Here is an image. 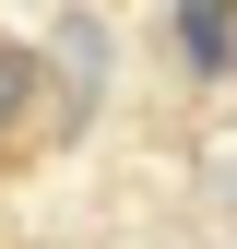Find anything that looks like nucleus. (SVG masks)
I'll return each instance as SVG.
<instances>
[{
  "label": "nucleus",
  "mask_w": 237,
  "mask_h": 249,
  "mask_svg": "<svg viewBox=\"0 0 237 249\" xmlns=\"http://www.w3.org/2000/svg\"><path fill=\"white\" fill-rule=\"evenodd\" d=\"M178 59L190 71H225L237 59V0H178Z\"/></svg>",
  "instance_id": "f257e3e1"
},
{
  "label": "nucleus",
  "mask_w": 237,
  "mask_h": 249,
  "mask_svg": "<svg viewBox=\"0 0 237 249\" xmlns=\"http://www.w3.org/2000/svg\"><path fill=\"white\" fill-rule=\"evenodd\" d=\"M24 95H36V59H24V48H0V142H12V119H24Z\"/></svg>",
  "instance_id": "f03ea898"
}]
</instances>
